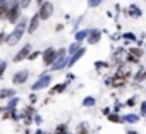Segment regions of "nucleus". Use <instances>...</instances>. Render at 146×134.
<instances>
[{"label":"nucleus","mask_w":146,"mask_h":134,"mask_svg":"<svg viewBox=\"0 0 146 134\" xmlns=\"http://www.w3.org/2000/svg\"><path fill=\"white\" fill-rule=\"evenodd\" d=\"M0 112H2V108H0Z\"/></svg>","instance_id":"obj_31"},{"label":"nucleus","mask_w":146,"mask_h":134,"mask_svg":"<svg viewBox=\"0 0 146 134\" xmlns=\"http://www.w3.org/2000/svg\"><path fill=\"white\" fill-rule=\"evenodd\" d=\"M55 57H57V52H55L53 48H46V50L43 52V64H45V65H52L53 60H55Z\"/></svg>","instance_id":"obj_8"},{"label":"nucleus","mask_w":146,"mask_h":134,"mask_svg":"<svg viewBox=\"0 0 146 134\" xmlns=\"http://www.w3.org/2000/svg\"><path fill=\"white\" fill-rule=\"evenodd\" d=\"M125 134H137V132H136V131H132V129H129V131H127Z\"/></svg>","instance_id":"obj_28"},{"label":"nucleus","mask_w":146,"mask_h":134,"mask_svg":"<svg viewBox=\"0 0 146 134\" xmlns=\"http://www.w3.org/2000/svg\"><path fill=\"white\" fill-rule=\"evenodd\" d=\"M28 21H21V23H17L16 24V28H14V31L9 34V38H7V43L11 45V46H14L16 43H19L21 41V38H23V34H24V31H26V24Z\"/></svg>","instance_id":"obj_1"},{"label":"nucleus","mask_w":146,"mask_h":134,"mask_svg":"<svg viewBox=\"0 0 146 134\" xmlns=\"http://www.w3.org/2000/svg\"><path fill=\"white\" fill-rule=\"evenodd\" d=\"M141 113H143V115H146V101H143V103H141Z\"/></svg>","instance_id":"obj_26"},{"label":"nucleus","mask_w":146,"mask_h":134,"mask_svg":"<svg viewBox=\"0 0 146 134\" xmlns=\"http://www.w3.org/2000/svg\"><path fill=\"white\" fill-rule=\"evenodd\" d=\"M95 103H96V100H95L93 96H88V98L83 100V105H84V107H93Z\"/></svg>","instance_id":"obj_16"},{"label":"nucleus","mask_w":146,"mask_h":134,"mask_svg":"<svg viewBox=\"0 0 146 134\" xmlns=\"http://www.w3.org/2000/svg\"><path fill=\"white\" fill-rule=\"evenodd\" d=\"M64 65H67V58H65V52L60 50V52H57V57H55V60L52 64V69L53 71H60Z\"/></svg>","instance_id":"obj_4"},{"label":"nucleus","mask_w":146,"mask_h":134,"mask_svg":"<svg viewBox=\"0 0 146 134\" xmlns=\"http://www.w3.org/2000/svg\"><path fill=\"white\" fill-rule=\"evenodd\" d=\"M78 50H79V41L72 43V45L69 46V50H67V52H69V55H72V53H74V52H78Z\"/></svg>","instance_id":"obj_18"},{"label":"nucleus","mask_w":146,"mask_h":134,"mask_svg":"<svg viewBox=\"0 0 146 134\" xmlns=\"http://www.w3.org/2000/svg\"><path fill=\"white\" fill-rule=\"evenodd\" d=\"M50 81H52V76H50V74H43V76L33 84V91H38V90H41V88H46V86L50 84Z\"/></svg>","instance_id":"obj_7"},{"label":"nucleus","mask_w":146,"mask_h":134,"mask_svg":"<svg viewBox=\"0 0 146 134\" xmlns=\"http://www.w3.org/2000/svg\"><path fill=\"white\" fill-rule=\"evenodd\" d=\"M65 86H67L65 83H64V84H57V86H55V88L52 90V93H62V91L65 90Z\"/></svg>","instance_id":"obj_19"},{"label":"nucleus","mask_w":146,"mask_h":134,"mask_svg":"<svg viewBox=\"0 0 146 134\" xmlns=\"http://www.w3.org/2000/svg\"><path fill=\"white\" fill-rule=\"evenodd\" d=\"M43 2H45V0H36V4H38V5H41Z\"/></svg>","instance_id":"obj_29"},{"label":"nucleus","mask_w":146,"mask_h":134,"mask_svg":"<svg viewBox=\"0 0 146 134\" xmlns=\"http://www.w3.org/2000/svg\"><path fill=\"white\" fill-rule=\"evenodd\" d=\"M31 2H33V0H21V7L23 9H28L31 5Z\"/></svg>","instance_id":"obj_21"},{"label":"nucleus","mask_w":146,"mask_h":134,"mask_svg":"<svg viewBox=\"0 0 146 134\" xmlns=\"http://www.w3.org/2000/svg\"><path fill=\"white\" fill-rule=\"evenodd\" d=\"M108 119H110L112 122H122V119H120V117H117L115 113H110V115H108Z\"/></svg>","instance_id":"obj_22"},{"label":"nucleus","mask_w":146,"mask_h":134,"mask_svg":"<svg viewBox=\"0 0 146 134\" xmlns=\"http://www.w3.org/2000/svg\"><path fill=\"white\" fill-rule=\"evenodd\" d=\"M38 26H40V16H38V12L29 19V23H28V26H26V29H28V33L29 34H33L36 29H38Z\"/></svg>","instance_id":"obj_9"},{"label":"nucleus","mask_w":146,"mask_h":134,"mask_svg":"<svg viewBox=\"0 0 146 134\" xmlns=\"http://www.w3.org/2000/svg\"><path fill=\"white\" fill-rule=\"evenodd\" d=\"M38 7H40V11H38L40 21H46V19L52 17V14H53V4H52V2L45 0V2H43L41 5H38Z\"/></svg>","instance_id":"obj_2"},{"label":"nucleus","mask_w":146,"mask_h":134,"mask_svg":"<svg viewBox=\"0 0 146 134\" xmlns=\"http://www.w3.org/2000/svg\"><path fill=\"white\" fill-rule=\"evenodd\" d=\"M84 52H86L84 48H79L78 52H74V53H72V55L67 58V65H69V67H70V65H74V64H76V62H78L83 55H84Z\"/></svg>","instance_id":"obj_10"},{"label":"nucleus","mask_w":146,"mask_h":134,"mask_svg":"<svg viewBox=\"0 0 146 134\" xmlns=\"http://www.w3.org/2000/svg\"><path fill=\"white\" fill-rule=\"evenodd\" d=\"M132 53H134L136 57H141V55H143V52H141V50H137V48H132Z\"/></svg>","instance_id":"obj_25"},{"label":"nucleus","mask_w":146,"mask_h":134,"mask_svg":"<svg viewBox=\"0 0 146 134\" xmlns=\"http://www.w3.org/2000/svg\"><path fill=\"white\" fill-rule=\"evenodd\" d=\"M88 34H90V31H88V29H83V31H78V33H76V41H81V40H86V38H88Z\"/></svg>","instance_id":"obj_15"},{"label":"nucleus","mask_w":146,"mask_h":134,"mask_svg":"<svg viewBox=\"0 0 146 134\" xmlns=\"http://www.w3.org/2000/svg\"><path fill=\"white\" fill-rule=\"evenodd\" d=\"M14 95H16L14 90H9V88L0 90V100H2V98H9V96H14Z\"/></svg>","instance_id":"obj_14"},{"label":"nucleus","mask_w":146,"mask_h":134,"mask_svg":"<svg viewBox=\"0 0 146 134\" xmlns=\"http://www.w3.org/2000/svg\"><path fill=\"white\" fill-rule=\"evenodd\" d=\"M9 7H11V4H9V2H4V4H0V19H7V12H9Z\"/></svg>","instance_id":"obj_11"},{"label":"nucleus","mask_w":146,"mask_h":134,"mask_svg":"<svg viewBox=\"0 0 146 134\" xmlns=\"http://www.w3.org/2000/svg\"><path fill=\"white\" fill-rule=\"evenodd\" d=\"M88 41L93 43V45H95L96 41H100V31H96V29H95V31H90V38H88Z\"/></svg>","instance_id":"obj_13"},{"label":"nucleus","mask_w":146,"mask_h":134,"mask_svg":"<svg viewBox=\"0 0 146 134\" xmlns=\"http://www.w3.org/2000/svg\"><path fill=\"white\" fill-rule=\"evenodd\" d=\"M21 12H23V7L21 4H16V5H11L9 7V12H7V21L11 24H16L21 17Z\"/></svg>","instance_id":"obj_3"},{"label":"nucleus","mask_w":146,"mask_h":134,"mask_svg":"<svg viewBox=\"0 0 146 134\" xmlns=\"http://www.w3.org/2000/svg\"><path fill=\"white\" fill-rule=\"evenodd\" d=\"M137 120H139V117H137L136 113H127V115L122 117V122H129V124H134V122H137Z\"/></svg>","instance_id":"obj_12"},{"label":"nucleus","mask_w":146,"mask_h":134,"mask_svg":"<svg viewBox=\"0 0 146 134\" xmlns=\"http://www.w3.org/2000/svg\"><path fill=\"white\" fill-rule=\"evenodd\" d=\"M78 131H79L78 134H88V132H86V125H79V129H78Z\"/></svg>","instance_id":"obj_24"},{"label":"nucleus","mask_w":146,"mask_h":134,"mask_svg":"<svg viewBox=\"0 0 146 134\" xmlns=\"http://www.w3.org/2000/svg\"><path fill=\"white\" fill-rule=\"evenodd\" d=\"M29 53H31V45L29 43H26L16 55H14V62H21V60H24V58H28L29 57Z\"/></svg>","instance_id":"obj_6"},{"label":"nucleus","mask_w":146,"mask_h":134,"mask_svg":"<svg viewBox=\"0 0 146 134\" xmlns=\"http://www.w3.org/2000/svg\"><path fill=\"white\" fill-rule=\"evenodd\" d=\"M28 78H29V71L23 69V71L14 72V76H12V83H14V84H24V83L28 81Z\"/></svg>","instance_id":"obj_5"},{"label":"nucleus","mask_w":146,"mask_h":134,"mask_svg":"<svg viewBox=\"0 0 146 134\" xmlns=\"http://www.w3.org/2000/svg\"><path fill=\"white\" fill-rule=\"evenodd\" d=\"M7 2H9L11 5H16V4H21V0H7Z\"/></svg>","instance_id":"obj_27"},{"label":"nucleus","mask_w":146,"mask_h":134,"mask_svg":"<svg viewBox=\"0 0 146 134\" xmlns=\"http://www.w3.org/2000/svg\"><path fill=\"white\" fill-rule=\"evenodd\" d=\"M103 0H88V7L90 9H96L98 5H102Z\"/></svg>","instance_id":"obj_17"},{"label":"nucleus","mask_w":146,"mask_h":134,"mask_svg":"<svg viewBox=\"0 0 146 134\" xmlns=\"http://www.w3.org/2000/svg\"><path fill=\"white\" fill-rule=\"evenodd\" d=\"M112 84H113V86H119V84H124V78H119V79H112Z\"/></svg>","instance_id":"obj_23"},{"label":"nucleus","mask_w":146,"mask_h":134,"mask_svg":"<svg viewBox=\"0 0 146 134\" xmlns=\"http://www.w3.org/2000/svg\"><path fill=\"white\" fill-rule=\"evenodd\" d=\"M5 69H7V64L5 62H0V78L4 76V72H5Z\"/></svg>","instance_id":"obj_20"},{"label":"nucleus","mask_w":146,"mask_h":134,"mask_svg":"<svg viewBox=\"0 0 146 134\" xmlns=\"http://www.w3.org/2000/svg\"><path fill=\"white\" fill-rule=\"evenodd\" d=\"M4 2H7V0H0V4H4Z\"/></svg>","instance_id":"obj_30"}]
</instances>
